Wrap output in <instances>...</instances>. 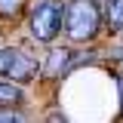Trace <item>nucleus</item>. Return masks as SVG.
I'll return each mask as SVG.
<instances>
[{
	"label": "nucleus",
	"instance_id": "0eeeda50",
	"mask_svg": "<svg viewBox=\"0 0 123 123\" xmlns=\"http://www.w3.org/2000/svg\"><path fill=\"white\" fill-rule=\"evenodd\" d=\"M25 9V0H0V15H6V18H12Z\"/></svg>",
	"mask_w": 123,
	"mask_h": 123
},
{
	"label": "nucleus",
	"instance_id": "20e7f679",
	"mask_svg": "<svg viewBox=\"0 0 123 123\" xmlns=\"http://www.w3.org/2000/svg\"><path fill=\"white\" fill-rule=\"evenodd\" d=\"M74 65H77V55L71 52V49H52L49 59H46L43 74H46V77H62V74H68Z\"/></svg>",
	"mask_w": 123,
	"mask_h": 123
},
{
	"label": "nucleus",
	"instance_id": "9d476101",
	"mask_svg": "<svg viewBox=\"0 0 123 123\" xmlns=\"http://www.w3.org/2000/svg\"><path fill=\"white\" fill-rule=\"evenodd\" d=\"M120 71H123V55H120Z\"/></svg>",
	"mask_w": 123,
	"mask_h": 123
},
{
	"label": "nucleus",
	"instance_id": "1a4fd4ad",
	"mask_svg": "<svg viewBox=\"0 0 123 123\" xmlns=\"http://www.w3.org/2000/svg\"><path fill=\"white\" fill-rule=\"evenodd\" d=\"M46 123H68V120H65L62 114H49V120H46Z\"/></svg>",
	"mask_w": 123,
	"mask_h": 123
},
{
	"label": "nucleus",
	"instance_id": "f257e3e1",
	"mask_svg": "<svg viewBox=\"0 0 123 123\" xmlns=\"http://www.w3.org/2000/svg\"><path fill=\"white\" fill-rule=\"evenodd\" d=\"M102 31V6L95 0H71L65 6V34L74 43H92Z\"/></svg>",
	"mask_w": 123,
	"mask_h": 123
},
{
	"label": "nucleus",
	"instance_id": "6e6552de",
	"mask_svg": "<svg viewBox=\"0 0 123 123\" xmlns=\"http://www.w3.org/2000/svg\"><path fill=\"white\" fill-rule=\"evenodd\" d=\"M0 123H25L22 111H0Z\"/></svg>",
	"mask_w": 123,
	"mask_h": 123
},
{
	"label": "nucleus",
	"instance_id": "f03ea898",
	"mask_svg": "<svg viewBox=\"0 0 123 123\" xmlns=\"http://www.w3.org/2000/svg\"><path fill=\"white\" fill-rule=\"evenodd\" d=\"M28 25H31V37H34L37 43L49 46L62 34V25H65V3H62V0H37V3L31 6Z\"/></svg>",
	"mask_w": 123,
	"mask_h": 123
},
{
	"label": "nucleus",
	"instance_id": "39448f33",
	"mask_svg": "<svg viewBox=\"0 0 123 123\" xmlns=\"http://www.w3.org/2000/svg\"><path fill=\"white\" fill-rule=\"evenodd\" d=\"M25 102V89L12 80H0V111H18Z\"/></svg>",
	"mask_w": 123,
	"mask_h": 123
},
{
	"label": "nucleus",
	"instance_id": "423d86ee",
	"mask_svg": "<svg viewBox=\"0 0 123 123\" xmlns=\"http://www.w3.org/2000/svg\"><path fill=\"white\" fill-rule=\"evenodd\" d=\"M102 25L108 28V34L123 31V0H105V6H102Z\"/></svg>",
	"mask_w": 123,
	"mask_h": 123
},
{
	"label": "nucleus",
	"instance_id": "7ed1b4c3",
	"mask_svg": "<svg viewBox=\"0 0 123 123\" xmlns=\"http://www.w3.org/2000/svg\"><path fill=\"white\" fill-rule=\"evenodd\" d=\"M40 74V62L28 55L25 49H18V46H6V49H0V77H9L12 83H31L34 77Z\"/></svg>",
	"mask_w": 123,
	"mask_h": 123
}]
</instances>
